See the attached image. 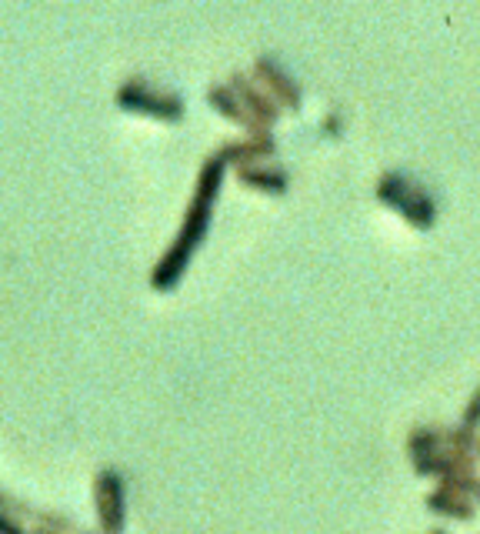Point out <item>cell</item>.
Returning <instances> with one entry per match:
<instances>
[{
    "mask_svg": "<svg viewBox=\"0 0 480 534\" xmlns=\"http://www.w3.org/2000/svg\"><path fill=\"white\" fill-rule=\"evenodd\" d=\"M404 448H407L410 458H420V454H430V451L447 448L444 424H414V428L407 431Z\"/></svg>",
    "mask_w": 480,
    "mask_h": 534,
    "instance_id": "obj_13",
    "label": "cell"
},
{
    "mask_svg": "<svg viewBox=\"0 0 480 534\" xmlns=\"http://www.w3.org/2000/svg\"><path fill=\"white\" fill-rule=\"evenodd\" d=\"M444 438L450 451H474L477 444V431H470L467 424H444Z\"/></svg>",
    "mask_w": 480,
    "mask_h": 534,
    "instance_id": "obj_14",
    "label": "cell"
},
{
    "mask_svg": "<svg viewBox=\"0 0 480 534\" xmlns=\"http://www.w3.org/2000/svg\"><path fill=\"white\" fill-rule=\"evenodd\" d=\"M374 197L394 214H400L414 231H430L437 224V204L427 187L404 171H384L374 184Z\"/></svg>",
    "mask_w": 480,
    "mask_h": 534,
    "instance_id": "obj_2",
    "label": "cell"
},
{
    "mask_svg": "<svg viewBox=\"0 0 480 534\" xmlns=\"http://www.w3.org/2000/svg\"><path fill=\"white\" fill-rule=\"evenodd\" d=\"M424 508L430 514H437V518H444V521H460V524H467V521H474L477 518V504L474 498H460V494H450V491H427L424 494Z\"/></svg>",
    "mask_w": 480,
    "mask_h": 534,
    "instance_id": "obj_11",
    "label": "cell"
},
{
    "mask_svg": "<svg viewBox=\"0 0 480 534\" xmlns=\"http://www.w3.org/2000/svg\"><path fill=\"white\" fill-rule=\"evenodd\" d=\"M237 181L250 187V191L257 194H270V197H284L287 187H290V174L284 167H274V164H247V167H237Z\"/></svg>",
    "mask_w": 480,
    "mask_h": 534,
    "instance_id": "obj_9",
    "label": "cell"
},
{
    "mask_svg": "<svg viewBox=\"0 0 480 534\" xmlns=\"http://www.w3.org/2000/svg\"><path fill=\"white\" fill-rule=\"evenodd\" d=\"M474 458L480 461V431H477V444H474Z\"/></svg>",
    "mask_w": 480,
    "mask_h": 534,
    "instance_id": "obj_16",
    "label": "cell"
},
{
    "mask_svg": "<svg viewBox=\"0 0 480 534\" xmlns=\"http://www.w3.org/2000/svg\"><path fill=\"white\" fill-rule=\"evenodd\" d=\"M114 101L117 107H124L130 114H147L164 124L184 121V97L174 91H160V87L147 84L144 77H130V81L120 84Z\"/></svg>",
    "mask_w": 480,
    "mask_h": 534,
    "instance_id": "obj_3",
    "label": "cell"
},
{
    "mask_svg": "<svg viewBox=\"0 0 480 534\" xmlns=\"http://www.w3.org/2000/svg\"><path fill=\"white\" fill-rule=\"evenodd\" d=\"M220 154H224L227 164L234 167H247V164H264L267 157L277 154V137L270 131H260V134H244V137H234V141H224L217 147Z\"/></svg>",
    "mask_w": 480,
    "mask_h": 534,
    "instance_id": "obj_8",
    "label": "cell"
},
{
    "mask_svg": "<svg viewBox=\"0 0 480 534\" xmlns=\"http://www.w3.org/2000/svg\"><path fill=\"white\" fill-rule=\"evenodd\" d=\"M460 424H467L470 431H480V384L470 391V398L464 404V414H460Z\"/></svg>",
    "mask_w": 480,
    "mask_h": 534,
    "instance_id": "obj_15",
    "label": "cell"
},
{
    "mask_svg": "<svg viewBox=\"0 0 480 534\" xmlns=\"http://www.w3.org/2000/svg\"><path fill=\"white\" fill-rule=\"evenodd\" d=\"M227 87L237 94V101L244 104V111L254 117V121L264 127V131H270V127L280 121V114H284L274 101H270V94H267L264 87H260L250 74L234 71V74L227 77Z\"/></svg>",
    "mask_w": 480,
    "mask_h": 534,
    "instance_id": "obj_6",
    "label": "cell"
},
{
    "mask_svg": "<svg viewBox=\"0 0 480 534\" xmlns=\"http://www.w3.org/2000/svg\"><path fill=\"white\" fill-rule=\"evenodd\" d=\"M94 508L104 534H124L127 524V484L117 468H100L94 478Z\"/></svg>",
    "mask_w": 480,
    "mask_h": 534,
    "instance_id": "obj_4",
    "label": "cell"
},
{
    "mask_svg": "<svg viewBox=\"0 0 480 534\" xmlns=\"http://www.w3.org/2000/svg\"><path fill=\"white\" fill-rule=\"evenodd\" d=\"M210 217H214V204L190 197V204H187V211H184V221H180L177 237L170 241L167 251L160 254V261L154 264V271H150V288H154V291L177 288V281L184 278L190 257H194V251L200 247V241H204L207 231H210Z\"/></svg>",
    "mask_w": 480,
    "mask_h": 534,
    "instance_id": "obj_1",
    "label": "cell"
},
{
    "mask_svg": "<svg viewBox=\"0 0 480 534\" xmlns=\"http://www.w3.org/2000/svg\"><path fill=\"white\" fill-rule=\"evenodd\" d=\"M207 104L214 107L220 117H227L230 124L244 127L247 134H260V131H264V127H260L254 117L244 111V104L237 101V94L230 91L227 84H210V87H207Z\"/></svg>",
    "mask_w": 480,
    "mask_h": 534,
    "instance_id": "obj_10",
    "label": "cell"
},
{
    "mask_svg": "<svg viewBox=\"0 0 480 534\" xmlns=\"http://www.w3.org/2000/svg\"><path fill=\"white\" fill-rule=\"evenodd\" d=\"M427 534H450V531H444V528H430Z\"/></svg>",
    "mask_w": 480,
    "mask_h": 534,
    "instance_id": "obj_17",
    "label": "cell"
},
{
    "mask_svg": "<svg viewBox=\"0 0 480 534\" xmlns=\"http://www.w3.org/2000/svg\"><path fill=\"white\" fill-rule=\"evenodd\" d=\"M474 504H477V508H480V484H477V494H474Z\"/></svg>",
    "mask_w": 480,
    "mask_h": 534,
    "instance_id": "obj_18",
    "label": "cell"
},
{
    "mask_svg": "<svg viewBox=\"0 0 480 534\" xmlns=\"http://www.w3.org/2000/svg\"><path fill=\"white\" fill-rule=\"evenodd\" d=\"M410 464H414V474H417V478H434V481L450 478V474H470V471H477L474 451H450V448L420 454V458H410Z\"/></svg>",
    "mask_w": 480,
    "mask_h": 534,
    "instance_id": "obj_7",
    "label": "cell"
},
{
    "mask_svg": "<svg viewBox=\"0 0 480 534\" xmlns=\"http://www.w3.org/2000/svg\"><path fill=\"white\" fill-rule=\"evenodd\" d=\"M227 167L230 164L224 161V154H220V151L204 157V164H200V171H197V184H194L197 201H207V204L217 201L220 187H224V177H227Z\"/></svg>",
    "mask_w": 480,
    "mask_h": 534,
    "instance_id": "obj_12",
    "label": "cell"
},
{
    "mask_svg": "<svg viewBox=\"0 0 480 534\" xmlns=\"http://www.w3.org/2000/svg\"><path fill=\"white\" fill-rule=\"evenodd\" d=\"M250 77L264 87V91L270 94V101H274L280 111H294V114L300 111V104H304L300 84L294 81V74H290L274 54H260L254 61V67H250Z\"/></svg>",
    "mask_w": 480,
    "mask_h": 534,
    "instance_id": "obj_5",
    "label": "cell"
}]
</instances>
